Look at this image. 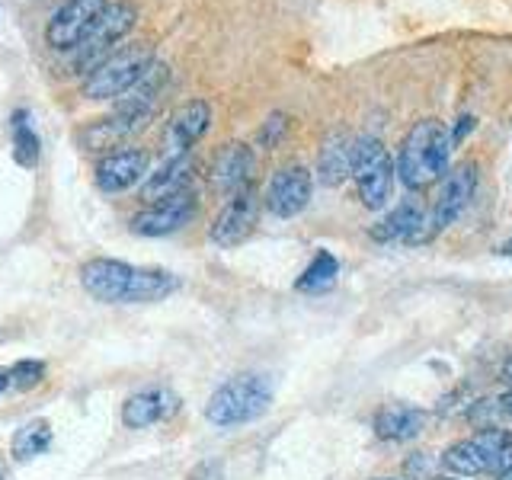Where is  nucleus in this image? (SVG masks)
<instances>
[{"instance_id": "nucleus-8", "label": "nucleus", "mask_w": 512, "mask_h": 480, "mask_svg": "<svg viewBox=\"0 0 512 480\" xmlns=\"http://www.w3.org/2000/svg\"><path fill=\"white\" fill-rule=\"evenodd\" d=\"M109 10V0H68L61 10H55V16L48 20L45 39L58 52H77L84 45L93 29L100 26V20Z\"/></svg>"}, {"instance_id": "nucleus-28", "label": "nucleus", "mask_w": 512, "mask_h": 480, "mask_svg": "<svg viewBox=\"0 0 512 480\" xmlns=\"http://www.w3.org/2000/svg\"><path fill=\"white\" fill-rule=\"evenodd\" d=\"M496 407H500V416H503V420H512V388H509L506 394L496 397Z\"/></svg>"}, {"instance_id": "nucleus-33", "label": "nucleus", "mask_w": 512, "mask_h": 480, "mask_svg": "<svg viewBox=\"0 0 512 480\" xmlns=\"http://www.w3.org/2000/svg\"><path fill=\"white\" fill-rule=\"evenodd\" d=\"M0 480H7V471H4V464H0Z\"/></svg>"}, {"instance_id": "nucleus-32", "label": "nucleus", "mask_w": 512, "mask_h": 480, "mask_svg": "<svg viewBox=\"0 0 512 480\" xmlns=\"http://www.w3.org/2000/svg\"><path fill=\"white\" fill-rule=\"evenodd\" d=\"M496 480H512V468H506V471H500V474H496Z\"/></svg>"}, {"instance_id": "nucleus-34", "label": "nucleus", "mask_w": 512, "mask_h": 480, "mask_svg": "<svg viewBox=\"0 0 512 480\" xmlns=\"http://www.w3.org/2000/svg\"><path fill=\"white\" fill-rule=\"evenodd\" d=\"M436 480H458V477H455V474H452V477H436Z\"/></svg>"}, {"instance_id": "nucleus-15", "label": "nucleus", "mask_w": 512, "mask_h": 480, "mask_svg": "<svg viewBox=\"0 0 512 480\" xmlns=\"http://www.w3.org/2000/svg\"><path fill=\"white\" fill-rule=\"evenodd\" d=\"M208 128H212V106H208L205 100H189V103H183L170 116V122H167V135H164L167 157L189 154L192 144L202 141Z\"/></svg>"}, {"instance_id": "nucleus-5", "label": "nucleus", "mask_w": 512, "mask_h": 480, "mask_svg": "<svg viewBox=\"0 0 512 480\" xmlns=\"http://www.w3.org/2000/svg\"><path fill=\"white\" fill-rule=\"evenodd\" d=\"M442 468L455 477H487L512 468V436L506 429H480L442 452Z\"/></svg>"}, {"instance_id": "nucleus-18", "label": "nucleus", "mask_w": 512, "mask_h": 480, "mask_svg": "<svg viewBox=\"0 0 512 480\" xmlns=\"http://www.w3.org/2000/svg\"><path fill=\"white\" fill-rule=\"evenodd\" d=\"M192 167H196L192 154L167 157L164 164H160V170L148 173V180H144V186H141V202L154 205V202H164V199L176 196V192L189 189Z\"/></svg>"}, {"instance_id": "nucleus-27", "label": "nucleus", "mask_w": 512, "mask_h": 480, "mask_svg": "<svg viewBox=\"0 0 512 480\" xmlns=\"http://www.w3.org/2000/svg\"><path fill=\"white\" fill-rule=\"evenodd\" d=\"M477 128V119L471 116V112H464V116H458L455 122H452V128H448V135H452V148H458V144L468 138L471 132Z\"/></svg>"}, {"instance_id": "nucleus-21", "label": "nucleus", "mask_w": 512, "mask_h": 480, "mask_svg": "<svg viewBox=\"0 0 512 480\" xmlns=\"http://www.w3.org/2000/svg\"><path fill=\"white\" fill-rule=\"evenodd\" d=\"M352 141L346 132H330L320 144L317 157V180L324 186H340L346 176L352 173Z\"/></svg>"}, {"instance_id": "nucleus-22", "label": "nucleus", "mask_w": 512, "mask_h": 480, "mask_svg": "<svg viewBox=\"0 0 512 480\" xmlns=\"http://www.w3.org/2000/svg\"><path fill=\"white\" fill-rule=\"evenodd\" d=\"M336 276H340V260L330 250H317L314 260L308 263V269L301 272L295 288L304 295H324L336 285Z\"/></svg>"}, {"instance_id": "nucleus-31", "label": "nucleus", "mask_w": 512, "mask_h": 480, "mask_svg": "<svg viewBox=\"0 0 512 480\" xmlns=\"http://www.w3.org/2000/svg\"><path fill=\"white\" fill-rule=\"evenodd\" d=\"M500 253H506V256H512V234H509V240L500 247Z\"/></svg>"}, {"instance_id": "nucleus-23", "label": "nucleus", "mask_w": 512, "mask_h": 480, "mask_svg": "<svg viewBox=\"0 0 512 480\" xmlns=\"http://www.w3.org/2000/svg\"><path fill=\"white\" fill-rule=\"evenodd\" d=\"M10 138H13V157L16 164L23 167H36L39 164V135L36 128L29 122V112L26 109H16L13 119H10Z\"/></svg>"}, {"instance_id": "nucleus-30", "label": "nucleus", "mask_w": 512, "mask_h": 480, "mask_svg": "<svg viewBox=\"0 0 512 480\" xmlns=\"http://www.w3.org/2000/svg\"><path fill=\"white\" fill-rule=\"evenodd\" d=\"M503 378L509 381V388H512V356H509V359L503 362Z\"/></svg>"}, {"instance_id": "nucleus-6", "label": "nucleus", "mask_w": 512, "mask_h": 480, "mask_svg": "<svg viewBox=\"0 0 512 480\" xmlns=\"http://www.w3.org/2000/svg\"><path fill=\"white\" fill-rule=\"evenodd\" d=\"M352 183H356V192L365 208H378L388 205L394 183H397V170L388 144L375 135H359L352 141Z\"/></svg>"}, {"instance_id": "nucleus-20", "label": "nucleus", "mask_w": 512, "mask_h": 480, "mask_svg": "<svg viewBox=\"0 0 512 480\" xmlns=\"http://www.w3.org/2000/svg\"><path fill=\"white\" fill-rule=\"evenodd\" d=\"M426 426V413L407 404H388L375 413V436L381 442H407L420 436Z\"/></svg>"}, {"instance_id": "nucleus-17", "label": "nucleus", "mask_w": 512, "mask_h": 480, "mask_svg": "<svg viewBox=\"0 0 512 480\" xmlns=\"http://www.w3.org/2000/svg\"><path fill=\"white\" fill-rule=\"evenodd\" d=\"M180 410V397L167 388H154V391H141L132 394L122 407V423L128 429H148L154 423H164Z\"/></svg>"}, {"instance_id": "nucleus-7", "label": "nucleus", "mask_w": 512, "mask_h": 480, "mask_svg": "<svg viewBox=\"0 0 512 480\" xmlns=\"http://www.w3.org/2000/svg\"><path fill=\"white\" fill-rule=\"evenodd\" d=\"M151 48H125V52H112L103 64L87 74L84 96L87 100H119L132 90L138 80L154 68Z\"/></svg>"}, {"instance_id": "nucleus-11", "label": "nucleus", "mask_w": 512, "mask_h": 480, "mask_svg": "<svg viewBox=\"0 0 512 480\" xmlns=\"http://www.w3.org/2000/svg\"><path fill=\"white\" fill-rule=\"evenodd\" d=\"M196 212H199V196L192 189H183V192H176V196L154 202L144 208V212H138L132 218V231L141 237H164V234L186 228V224L196 218Z\"/></svg>"}, {"instance_id": "nucleus-13", "label": "nucleus", "mask_w": 512, "mask_h": 480, "mask_svg": "<svg viewBox=\"0 0 512 480\" xmlns=\"http://www.w3.org/2000/svg\"><path fill=\"white\" fill-rule=\"evenodd\" d=\"M148 167L151 157L144 148H122V151H109L100 164H96V186L109 196L125 192L138 186L141 180H148Z\"/></svg>"}, {"instance_id": "nucleus-14", "label": "nucleus", "mask_w": 512, "mask_h": 480, "mask_svg": "<svg viewBox=\"0 0 512 480\" xmlns=\"http://www.w3.org/2000/svg\"><path fill=\"white\" fill-rule=\"evenodd\" d=\"M148 119H151V112L116 109L112 116L90 122L84 132H80V144H84V151H93V154L106 151L109 154V148H119V144H125L135 132H141V128L148 125Z\"/></svg>"}, {"instance_id": "nucleus-26", "label": "nucleus", "mask_w": 512, "mask_h": 480, "mask_svg": "<svg viewBox=\"0 0 512 480\" xmlns=\"http://www.w3.org/2000/svg\"><path fill=\"white\" fill-rule=\"evenodd\" d=\"M288 135V116L285 112H272V116L263 122V128H260V135H256V141L263 144V148H279L282 144V138Z\"/></svg>"}, {"instance_id": "nucleus-35", "label": "nucleus", "mask_w": 512, "mask_h": 480, "mask_svg": "<svg viewBox=\"0 0 512 480\" xmlns=\"http://www.w3.org/2000/svg\"><path fill=\"white\" fill-rule=\"evenodd\" d=\"M378 480H391V477H378Z\"/></svg>"}, {"instance_id": "nucleus-16", "label": "nucleus", "mask_w": 512, "mask_h": 480, "mask_svg": "<svg viewBox=\"0 0 512 480\" xmlns=\"http://www.w3.org/2000/svg\"><path fill=\"white\" fill-rule=\"evenodd\" d=\"M253 170H256V157L247 144L231 141L215 154L212 160V186L221 196H237V192L250 189L253 183Z\"/></svg>"}, {"instance_id": "nucleus-4", "label": "nucleus", "mask_w": 512, "mask_h": 480, "mask_svg": "<svg viewBox=\"0 0 512 480\" xmlns=\"http://www.w3.org/2000/svg\"><path fill=\"white\" fill-rule=\"evenodd\" d=\"M272 404V388L263 375H237L231 381H224L221 388L208 397L205 420L218 429L244 426L260 420Z\"/></svg>"}, {"instance_id": "nucleus-12", "label": "nucleus", "mask_w": 512, "mask_h": 480, "mask_svg": "<svg viewBox=\"0 0 512 480\" xmlns=\"http://www.w3.org/2000/svg\"><path fill=\"white\" fill-rule=\"evenodd\" d=\"M256 221H260V196H256L250 186L228 199V205H224L218 218L212 221L208 237H212V244L218 247H237L253 234Z\"/></svg>"}, {"instance_id": "nucleus-29", "label": "nucleus", "mask_w": 512, "mask_h": 480, "mask_svg": "<svg viewBox=\"0 0 512 480\" xmlns=\"http://www.w3.org/2000/svg\"><path fill=\"white\" fill-rule=\"evenodd\" d=\"M7 388H13V384H10V372H7V368H0V394H4Z\"/></svg>"}, {"instance_id": "nucleus-19", "label": "nucleus", "mask_w": 512, "mask_h": 480, "mask_svg": "<svg viewBox=\"0 0 512 480\" xmlns=\"http://www.w3.org/2000/svg\"><path fill=\"white\" fill-rule=\"evenodd\" d=\"M423 218H426V208L416 199H404L375 224L372 240H378V244H410V237L420 231Z\"/></svg>"}, {"instance_id": "nucleus-25", "label": "nucleus", "mask_w": 512, "mask_h": 480, "mask_svg": "<svg viewBox=\"0 0 512 480\" xmlns=\"http://www.w3.org/2000/svg\"><path fill=\"white\" fill-rule=\"evenodd\" d=\"M45 378V365L42 362H32V359H23V362H16L10 368V384L13 388H20V391H29V388H36V384Z\"/></svg>"}, {"instance_id": "nucleus-2", "label": "nucleus", "mask_w": 512, "mask_h": 480, "mask_svg": "<svg viewBox=\"0 0 512 480\" xmlns=\"http://www.w3.org/2000/svg\"><path fill=\"white\" fill-rule=\"evenodd\" d=\"M452 167V135L439 119H420L410 125V132L400 141L394 160L397 180L410 192H423L436 186Z\"/></svg>"}, {"instance_id": "nucleus-24", "label": "nucleus", "mask_w": 512, "mask_h": 480, "mask_svg": "<svg viewBox=\"0 0 512 480\" xmlns=\"http://www.w3.org/2000/svg\"><path fill=\"white\" fill-rule=\"evenodd\" d=\"M48 445H52V426H48L45 420H32V423L16 429L10 452L16 461H29V458L48 452Z\"/></svg>"}, {"instance_id": "nucleus-9", "label": "nucleus", "mask_w": 512, "mask_h": 480, "mask_svg": "<svg viewBox=\"0 0 512 480\" xmlns=\"http://www.w3.org/2000/svg\"><path fill=\"white\" fill-rule=\"evenodd\" d=\"M135 20H138V13L128 4H109V10L100 20V26L93 29V36L77 48L74 68L80 74H84V71L90 74L96 64H103L112 52H116V45L135 29Z\"/></svg>"}, {"instance_id": "nucleus-3", "label": "nucleus", "mask_w": 512, "mask_h": 480, "mask_svg": "<svg viewBox=\"0 0 512 480\" xmlns=\"http://www.w3.org/2000/svg\"><path fill=\"white\" fill-rule=\"evenodd\" d=\"M477 183H480V167L474 164V160H461V164H455L452 170H448L439 180L436 199H432V205L426 208V218L420 224V231L410 237L407 247H423V244H429V240H436L448 224H455L464 208L471 205Z\"/></svg>"}, {"instance_id": "nucleus-1", "label": "nucleus", "mask_w": 512, "mask_h": 480, "mask_svg": "<svg viewBox=\"0 0 512 480\" xmlns=\"http://www.w3.org/2000/svg\"><path fill=\"white\" fill-rule=\"evenodd\" d=\"M80 282L96 301L106 304H151L180 288V279L164 269H138L122 260H90L80 266Z\"/></svg>"}, {"instance_id": "nucleus-10", "label": "nucleus", "mask_w": 512, "mask_h": 480, "mask_svg": "<svg viewBox=\"0 0 512 480\" xmlns=\"http://www.w3.org/2000/svg\"><path fill=\"white\" fill-rule=\"evenodd\" d=\"M311 192H314L311 170L301 167V164H288V167H279L276 173H272L263 202L276 218H295L308 208Z\"/></svg>"}]
</instances>
